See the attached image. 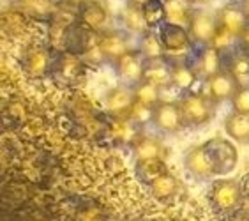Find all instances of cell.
Wrapping results in <instances>:
<instances>
[{
  "label": "cell",
  "mask_w": 249,
  "mask_h": 221,
  "mask_svg": "<svg viewBox=\"0 0 249 221\" xmlns=\"http://www.w3.org/2000/svg\"><path fill=\"white\" fill-rule=\"evenodd\" d=\"M225 131L230 138H233L239 144H249V115L248 113H237L225 119Z\"/></svg>",
  "instance_id": "obj_23"
},
{
  "label": "cell",
  "mask_w": 249,
  "mask_h": 221,
  "mask_svg": "<svg viewBox=\"0 0 249 221\" xmlns=\"http://www.w3.org/2000/svg\"><path fill=\"white\" fill-rule=\"evenodd\" d=\"M239 161V152L230 140L216 138L207 140L205 144L195 145L186 154V170L193 177L207 179L221 177L233 172Z\"/></svg>",
  "instance_id": "obj_1"
},
{
  "label": "cell",
  "mask_w": 249,
  "mask_h": 221,
  "mask_svg": "<svg viewBox=\"0 0 249 221\" xmlns=\"http://www.w3.org/2000/svg\"><path fill=\"white\" fill-rule=\"evenodd\" d=\"M134 159L143 161V159H164L166 158V147L163 142L154 136H142L133 147Z\"/></svg>",
  "instance_id": "obj_19"
},
{
  "label": "cell",
  "mask_w": 249,
  "mask_h": 221,
  "mask_svg": "<svg viewBox=\"0 0 249 221\" xmlns=\"http://www.w3.org/2000/svg\"><path fill=\"white\" fill-rule=\"evenodd\" d=\"M134 103H136L134 87L125 85V83L110 89L105 96V108L119 119H129Z\"/></svg>",
  "instance_id": "obj_8"
},
{
  "label": "cell",
  "mask_w": 249,
  "mask_h": 221,
  "mask_svg": "<svg viewBox=\"0 0 249 221\" xmlns=\"http://www.w3.org/2000/svg\"><path fill=\"white\" fill-rule=\"evenodd\" d=\"M235 221H249V218H246V216H240V218H237Z\"/></svg>",
  "instance_id": "obj_33"
},
{
  "label": "cell",
  "mask_w": 249,
  "mask_h": 221,
  "mask_svg": "<svg viewBox=\"0 0 249 221\" xmlns=\"http://www.w3.org/2000/svg\"><path fill=\"white\" fill-rule=\"evenodd\" d=\"M97 44H99L101 55L106 62L115 64L122 55H125L127 52H131V41L127 37L125 32L122 30H103L97 36Z\"/></svg>",
  "instance_id": "obj_6"
},
{
  "label": "cell",
  "mask_w": 249,
  "mask_h": 221,
  "mask_svg": "<svg viewBox=\"0 0 249 221\" xmlns=\"http://www.w3.org/2000/svg\"><path fill=\"white\" fill-rule=\"evenodd\" d=\"M142 13H143L149 30H158L161 25L166 23V2L164 0H143Z\"/></svg>",
  "instance_id": "obj_24"
},
{
  "label": "cell",
  "mask_w": 249,
  "mask_h": 221,
  "mask_svg": "<svg viewBox=\"0 0 249 221\" xmlns=\"http://www.w3.org/2000/svg\"><path fill=\"white\" fill-rule=\"evenodd\" d=\"M240 184V191H242V197L244 198H249V172L244 173L239 181Z\"/></svg>",
  "instance_id": "obj_30"
},
{
  "label": "cell",
  "mask_w": 249,
  "mask_h": 221,
  "mask_svg": "<svg viewBox=\"0 0 249 221\" xmlns=\"http://www.w3.org/2000/svg\"><path fill=\"white\" fill-rule=\"evenodd\" d=\"M117 71V76L122 80V83L131 87H136L140 82H143L145 76V57L140 53V50H131L125 55L113 64Z\"/></svg>",
  "instance_id": "obj_7"
},
{
  "label": "cell",
  "mask_w": 249,
  "mask_h": 221,
  "mask_svg": "<svg viewBox=\"0 0 249 221\" xmlns=\"http://www.w3.org/2000/svg\"><path fill=\"white\" fill-rule=\"evenodd\" d=\"M178 106L182 110L186 126H203L211 122L217 105L205 92H187L186 96L180 97Z\"/></svg>",
  "instance_id": "obj_2"
},
{
  "label": "cell",
  "mask_w": 249,
  "mask_h": 221,
  "mask_svg": "<svg viewBox=\"0 0 249 221\" xmlns=\"http://www.w3.org/2000/svg\"><path fill=\"white\" fill-rule=\"evenodd\" d=\"M78 21L85 25L92 32H103L106 30V21H108V9L97 0H83L78 5Z\"/></svg>",
  "instance_id": "obj_13"
},
{
  "label": "cell",
  "mask_w": 249,
  "mask_h": 221,
  "mask_svg": "<svg viewBox=\"0 0 249 221\" xmlns=\"http://www.w3.org/2000/svg\"><path fill=\"white\" fill-rule=\"evenodd\" d=\"M193 43L196 46H209L217 30V19L214 13L196 9L191 18V23L187 27Z\"/></svg>",
  "instance_id": "obj_9"
},
{
  "label": "cell",
  "mask_w": 249,
  "mask_h": 221,
  "mask_svg": "<svg viewBox=\"0 0 249 221\" xmlns=\"http://www.w3.org/2000/svg\"><path fill=\"white\" fill-rule=\"evenodd\" d=\"M145 82L159 87L161 91L172 87V60L168 57L145 60Z\"/></svg>",
  "instance_id": "obj_15"
},
{
  "label": "cell",
  "mask_w": 249,
  "mask_h": 221,
  "mask_svg": "<svg viewBox=\"0 0 249 221\" xmlns=\"http://www.w3.org/2000/svg\"><path fill=\"white\" fill-rule=\"evenodd\" d=\"M187 2H191L193 5H209V4H212L214 0H187Z\"/></svg>",
  "instance_id": "obj_31"
},
{
  "label": "cell",
  "mask_w": 249,
  "mask_h": 221,
  "mask_svg": "<svg viewBox=\"0 0 249 221\" xmlns=\"http://www.w3.org/2000/svg\"><path fill=\"white\" fill-rule=\"evenodd\" d=\"M228 53H230V57H228L225 69L231 73V76L237 80L240 87H249V53L239 46L235 50H230Z\"/></svg>",
  "instance_id": "obj_18"
},
{
  "label": "cell",
  "mask_w": 249,
  "mask_h": 221,
  "mask_svg": "<svg viewBox=\"0 0 249 221\" xmlns=\"http://www.w3.org/2000/svg\"><path fill=\"white\" fill-rule=\"evenodd\" d=\"M134 96H136V103L147 108H154L161 101V89L149 82H140L134 87Z\"/></svg>",
  "instance_id": "obj_27"
},
{
  "label": "cell",
  "mask_w": 249,
  "mask_h": 221,
  "mask_svg": "<svg viewBox=\"0 0 249 221\" xmlns=\"http://www.w3.org/2000/svg\"><path fill=\"white\" fill-rule=\"evenodd\" d=\"M134 173H136V179H138L140 183L145 184V186H150L156 179L168 173L166 161L164 159H143V161H136Z\"/></svg>",
  "instance_id": "obj_20"
},
{
  "label": "cell",
  "mask_w": 249,
  "mask_h": 221,
  "mask_svg": "<svg viewBox=\"0 0 249 221\" xmlns=\"http://www.w3.org/2000/svg\"><path fill=\"white\" fill-rule=\"evenodd\" d=\"M198 80L200 78H198L196 71L193 69L191 62H187L186 58L172 60V87H175L180 92H191Z\"/></svg>",
  "instance_id": "obj_17"
},
{
  "label": "cell",
  "mask_w": 249,
  "mask_h": 221,
  "mask_svg": "<svg viewBox=\"0 0 249 221\" xmlns=\"http://www.w3.org/2000/svg\"><path fill=\"white\" fill-rule=\"evenodd\" d=\"M195 7L187 0H168L166 2V21L180 27H189L191 18L195 15Z\"/></svg>",
  "instance_id": "obj_22"
},
{
  "label": "cell",
  "mask_w": 249,
  "mask_h": 221,
  "mask_svg": "<svg viewBox=\"0 0 249 221\" xmlns=\"http://www.w3.org/2000/svg\"><path fill=\"white\" fill-rule=\"evenodd\" d=\"M177 186L178 184H177L175 175H172V173L168 172V173H164V175H161L159 179H156L149 186V189L156 200L166 202V200H170V198L177 193Z\"/></svg>",
  "instance_id": "obj_26"
},
{
  "label": "cell",
  "mask_w": 249,
  "mask_h": 221,
  "mask_svg": "<svg viewBox=\"0 0 249 221\" xmlns=\"http://www.w3.org/2000/svg\"><path fill=\"white\" fill-rule=\"evenodd\" d=\"M237 46L249 53V23L246 25V29L242 30V32H240V36L237 37Z\"/></svg>",
  "instance_id": "obj_29"
},
{
  "label": "cell",
  "mask_w": 249,
  "mask_h": 221,
  "mask_svg": "<svg viewBox=\"0 0 249 221\" xmlns=\"http://www.w3.org/2000/svg\"><path fill=\"white\" fill-rule=\"evenodd\" d=\"M231 106L237 113H248L249 115V87H239L235 96L231 97Z\"/></svg>",
  "instance_id": "obj_28"
},
{
  "label": "cell",
  "mask_w": 249,
  "mask_h": 221,
  "mask_svg": "<svg viewBox=\"0 0 249 221\" xmlns=\"http://www.w3.org/2000/svg\"><path fill=\"white\" fill-rule=\"evenodd\" d=\"M240 5H242V9H244L246 16L249 19V0H240Z\"/></svg>",
  "instance_id": "obj_32"
},
{
  "label": "cell",
  "mask_w": 249,
  "mask_h": 221,
  "mask_svg": "<svg viewBox=\"0 0 249 221\" xmlns=\"http://www.w3.org/2000/svg\"><path fill=\"white\" fill-rule=\"evenodd\" d=\"M52 57L46 48L34 46L25 53L23 58V69L30 78H43L46 73L52 69Z\"/></svg>",
  "instance_id": "obj_16"
},
{
  "label": "cell",
  "mask_w": 249,
  "mask_h": 221,
  "mask_svg": "<svg viewBox=\"0 0 249 221\" xmlns=\"http://www.w3.org/2000/svg\"><path fill=\"white\" fill-rule=\"evenodd\" d=\"M138 50L145 57V60L166 57V52H164V46H163V43H161V37H159L158 30H147L145 34L140 36Z\"/></svg>",
  "instance_id": "obj_25"
},
{
  "label": "cell",
  "mask_w": 249,
  "mask_h": 221,
  "mask_svg": "<svg viewBox=\"0 0 249 221\" xmlns=\"http://www.w3.org/2000/svg\"><path fill=\"white\" fill-rule=\"evenodd\" d=\"M122 23H124L125 30L131 32V34H145L147 32V23H145V18H143V13H142V4L136 2V0H129L127 5L124 7L122 11Z\"/></svg>",
  "instance_id": "obj_21"
},
{
  "label": "cell",
  "mask_w": 249,
  "mask_h": 221,
  "mask_svg": "<svg viewBox=\"0 0 249 221\" xmlns=\"http://www.w3.org/2000/svg\"><path fill=\"white\" fill-rule=\"evenodd\" d=\"M216 19L217 27L225 29L226 32H230L231 36L239 37L240 32L246 29V25L249 23L248 16H246L244 9L240 2H228V4L221 5L219 9L216 11Z\"/></svg>",
  "instance_id": "obj_11"
},
{
  "label": "cell",
  "mask_w": 249,
  "mask_h": 221,
  "mask_svg": "<svg viewBox=\"0 0 249 221\" xmlns=\"http://www.w3.org/2000/svg\"><path fill=\"white\" fill-rule=\"evenodd\" d=\"M158 34L164 46L166 57L172 60L186 58V55L195 46L191 36H189V30L186 27H180V25H173L166 21L158 29Z\"/></svg>",
  "instance_id": "obj_3"
},
{
  "label": "cell",
  "mask_w": 249,
  "mask_h": 221,
  "mask_svg": "<svg viewBox=\"0 0 249 221\" xmlns=\"http://www.w3.org/2000/svg\"><path fill=\"white\" fill-rule=\"evenodd\" d=\"M50 71L55 74L57 80L72 83L76 82L78 78H82L83 74V62L80 60L76 53L72 52H64L58 57L57 62H52V69Z\"/></svg>",
  "instance_id": "obj_14"
},
{
  "label": "cell",
  "mask_w": 249,
  "mask_h": 221,
  "mask_svg": "<svg viewBox=\"0 0 249 221\" xmlns=\"http://www.w3.org/2000/svg\"><path fill=\"white\" fill-rule=\"evenodd\" d=\"M239 83L231 76V73L223 69L221 73L211 76L205 82V94L211 97L212 101L219 105V103L231 101V97L235 96V92L239 89Z\"/></svg>",
  "instance_id": "obj_12"
},
{
  "label": "cell",
  "mask_w": 249,
  "mask_h": 221,
  "mask_svg": "<svg viewBox=\"0 0 249 221\" xmlns=\"http://www.w3.org/2000/svg\"><path fill=\"white\" fill-rule=\"evenodd\" d=\"M159 131L163 133H178L186 128V122H184V115L182 110L178 103H172V101H161L154 106L152 110V120H150Z\"/></svg>",
  "instance_id": "obj_5"
},
{
  "label": "cell",
  "mask_w": 249,
  "mask_h": 221,
  "mask_svg": "<svg viewBox=\"0 0 249 221\" xmlns=\"http://www.w3.org/2000/svg\"><path fill=\"white\" fill-rule=\"evenodd\" d=\"M240 184L235 179H217L211 186V202L219 212H230L242 200Z\"/></svg>",
  "instance_id": "obj_4"
},
{
  "label": "cell",
  "mask_w": 249,
  "mask_h": 221,
  "mask_svg": "<svg viewBox=\"0 0 249 221\" xmlns=\"http://www.w3.org/2000/svg\"><path fill=\"white\" fill-rule=\"evenodd\" d=\"M191 66L196 71L198 78L207 82L211 76H214V74H217V73L225 69L223 53L219 50L212 48V46H200V52L191 60Z\"/></svg>",
  "instance_id": "obj_10"
},
{
  "label": "cell",
  "mask_w": 249,
  "mask_h": 221,
  "mask_svg": "<svg viewBox=\"0 0 249 221\" xmlns=\"http://www.w3.org/2000/svg\"><path fill=\"white\" fill-rule=\"evenodd\" d=\"M164 2H168V0H164Z\"/></svg>",
  "instance_id": "obj_34"
}]
</instances>
